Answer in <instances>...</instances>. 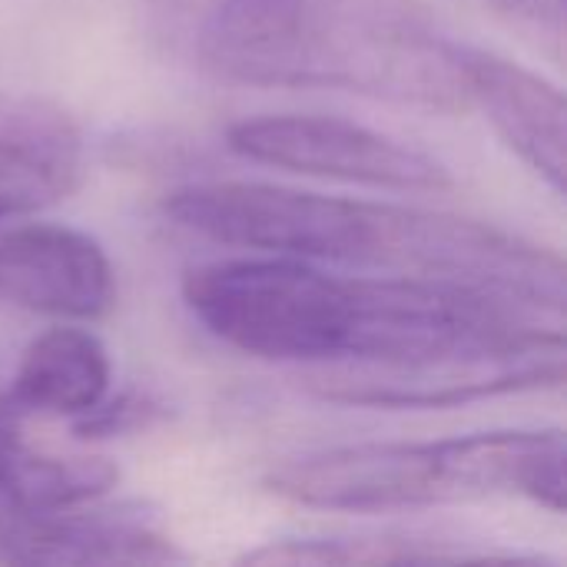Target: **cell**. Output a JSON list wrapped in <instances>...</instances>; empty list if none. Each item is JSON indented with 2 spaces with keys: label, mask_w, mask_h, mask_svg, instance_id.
Masks as SVG:
<instances>
[{
  "label": "cell",
  "mask_w": 567,
  "mask_h": 567,
  "mask_svg": "<svg viewBox=\"0 0 567 567\" xmlns=\"http://www.w3.org/2000/svg\"><path fill=\"white\" fill-rule=\"evenodd\" d=\"M183 299L209 336L252 359L372 372H422L515 349L548 332L551 319L449 279H342L292 256L196 266Z\"/></svg>",
  "instance_id": "cell-1"
},
{
  "label": "cell",
  "mask_w": 567,
  "mask_h": 567,
  "mask_svg": "<svg viewBox=\"0 0 567 567\" xmlns=\"http://www.w3.org/2000/svg\"><path fill=\"white\" fill-rule=\"evenodd\" d=\"M468 106H482L498 136L555 189L565 193V93L542 73L468 43H455Z\"/></svg>",
  "instance_id": "cell-7"
},
{
  "label": "cell",
  "mask_w": 567,
  "mask_h": 567,
  "mask_svg": "<svg viewBox=\"0 0 567 567\" xmlns=\"http://www.w3.org/2000/svg\"><path fill=\"white\" fill-rule=\"evenodd\" d=\"M515 3H535V7H542V10H561V0H515Z\"/></svg>",
  "instance_id": "cell-14"
},
{
  "label": "cell",
  "mask_w": 567,
  "mask_h": 567,
  "mask_svg": "<svg viewBox=\"0 0 567 567\" xmlns=\"http://www.w3.org/2000/svg\"><path fill=\"white\" fill-rule=\"evenodd\" d=\"M23 412L0 399V498L20 518L73 512L106 495L120 472L96 455H53L27 442Z\"/></svg>",
  "instance_id": "cell-10"
},
{
  "label": "cell",
  "mask_w": 567,
  "mask_h": 567,
  "mask_svg": "<svg viewBox=\"0 0 567 567\" xmlns=\"http://www.w3.org/2000/svg\"><path fill=\"white\" fill-rule=\"evenodd\" d=\"M492 555H475L452 548L449 542L429 538H292L266 542L262 548L243 555V565H452V561H488Z\"/></svg>",
  "instance_id": "cell-13"
},
{
  "label": "cell",
  "mask_w": 567,
  "mask_h": 567,
  "mask_svg": "<svg viewBox=\"0 0 567 567\" xmlns=\"http://www.w3.org/2000/svg\"><path fill=\"white\" fill-rule=\"evenodd\" d=\"M163 209L176 226L223 246L449 279L551 319L565 312L561 256L468 216L272 183H193L173 189Z\"/></svg>",
  "instance_id": "cell-2"
},
{
  "label": "cell",
  "mask_w": 567,
  "mask_h": 567,
  "mask_svg": "<svg viewBox=\"0 0 567 567\" xmlns=\"http://www.w3.org/2000/svg\"><path fill=\"white\" fill-rule=\"evenodd\" d=\"M83 133L63 106L0 93V219L66 199L83 179Z\"/></svg>",
  "instance_id": "cell-8"
},
{
  "label": "cell",
  "mask_w": 567,
  "mask_h": 567,
  "mask_svg": "<svg viewBox=\"0 0 567 567\" xmlns=\"http://www.w3.org/2000/svg\"><path fill=\"white\" fill-rule=\"evenodd\" d=\"M0 302L93 322L116 302V279L103 246L63 223H20L0 229Z\"/></svg>",
  "instance_id": "cell-6"
},
{
  "label": "cell",
  "mask_w": 567,
  "mask_h": 567,
  "mask_svg": "<svg viewBox=\"0 0 567 567\" xmlns=\"http://www.w3.org/2000/svg\"><path fill=\"white\" fill-rule=\"evenodd\" d=\"M110 379L106 346L86 329L56 326L23 349L7 399L23 415L83 419L106 399Z\"/></svg>",
  "instance_id": "cell-12"
},
{
  "label": "cell",
  "mask_w": 567,
  "mask_h": 567,
  "mask_svg": "<svg viewBox=\"0 0 567 567\" xmlns=\"http://www.w3.org/2000/svg\"><path fill=\"white\" fill-rule=\"evenodd\" d=\"M532 342L458 362L445 372H422V375H382V372L342 365L346 375L339 395L346 405H369V409H452L478 399L528 392L535 382V365L528 352Z\"/></svg>",
  "instance_id": "cell-11"
},
{
  "label": "cell",
  "mask_w": 567,
  "mask_h": 567,
  "mask_svg": "<svg viewBox=\"0 0 567 567\" xmlns=\"http://www.w3.org/2000/svg\"><path fill=\"white\" fill-rule=\"evenodd\" d=\"M0 555L27 565H166L179 551L166 535L136 518H110L100 512H56L20 518L0 532Z\"/></svg>",
  "instance_id": "cell-9"
},
{
  "label": "cell",
  "mask_w": 567,
  "mask_h": 567,
  "mask_svg": "<svg viewBox=\"0 0 567 567\" xmlns=\"http://www.w3.org/2000/svg\"><path fill=\"white\" fill-rule=\"evenodd\" d=\"M226 143L249 163L372 189L442 193L455 186L449 166L425 150L346 116L266 113L233 123Z\"/></svg>",
  "instance_id": "cell-5"
},
{
  "label": "cell",
  "mask_w": 567,
  "mask_h": 567,
  "mask_svg": "<svg viewBox=\"0 0 567 567\" xmlns=\"http://www.w3.org/2000/svg\"><path fill=\"white\" fill-rule=\"evenodd\" d=\"M561 429H502L439 442H362L286 458L266 488L319 512H405L482 498H528L565 512Z\"/></svg>",
  "instance_id": "cell-4"
},
{
  "label": "cell",
  "mask_w": 567,
  "mask_h": 567,
  "mask_svg": "<svg viewBox=\"0 0 567 567\" xmlns=\"http://www.w3.org/2000/svg\"><path fill=\"white\" fill-rule=\"evenodd\" d=\"M196 56L229 83L468 106L455 40L415 0H216Z\"/></svg>",
  "instance_id": "cell-3"
}]
</instances>
